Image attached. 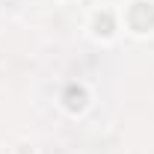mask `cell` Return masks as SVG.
Here are the masks:
<instances>
[{
	"label": "cell",
	"mask_w": 154,
	"mask_h": 154,
	"mask_svg": "<svg viewBox=\"0 0 154 154\" xmlns=\"http://www.w3.org/2000/svg\"><path fill=\"white\" fill-rule=\"evenodd\" d=\"M83 101H86V92H83L80 86H68V89H65V104H68V110H80Z\"/></svg>",
	"instance_id": "7a4b0ae2"
},
{
	"label": "cell",
	"mask_w": 154,
	"mask_h": 154,
	"mask_svg": "<svg viewBox=\"0 0 154 154\" xmlns=\"http://www.w3.org/2000/svg\"><path fill=\"white\" fill-rule=\"evenodd\" d=\"M95 30L101 36H110V33H113V15H110V12H101L95 18Z\"/></svg>",
	"instance_id": "3957f363"
},
{
	"label": "cell",
	"mask_w": 154,
	"mask_h": 154,
	"mask_svg": "<svg viewBox=\"0 0 154 154\" xmlns=\"http://www.w3.org/2000/svg\"><path fill=\"white\" fill-rule=\"evenodd\" d=\"M131 27L136 33H145L154 27V6L151 3H134L131 9Z\"/></svg>",
	"instance_id": "6da1fadb"
}]
</instances>
